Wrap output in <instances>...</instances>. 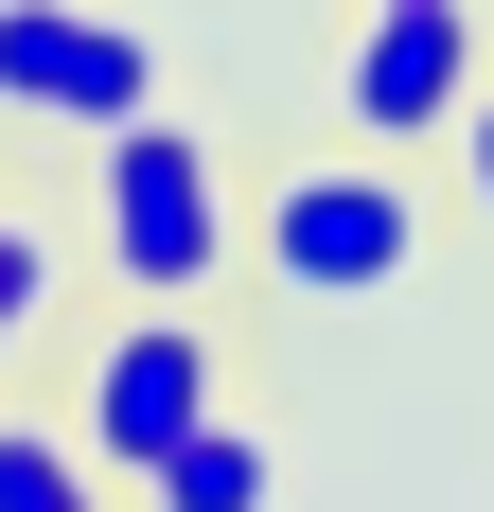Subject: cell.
I'll return each mask as SVG.
<instances>
[{
    "label": "cell",
    "instance_id": "1",
    "mask_svg": "<svg viewBox=\"0 0 494 512\" xmlns=\"http://www.w3.org/2000/svg\"><path fill=\"white\" fill-rule=\"evenodd\" d=\"M89 248H106L124 301H212V265L247 248V230H230V177H212V142L177 124V106H142V124L89 142Z\"/></svg>",
    "mask_w": 494,
    "mask_h": 512
},
{
    "label": "cell",
    "instance_id": "2",
    "mask_svg": "<svg viewBox=\"0 0 494 512\" xmlns=\"http://www.w3.org/2000/svg\"><path fill=\"white\" fill-rule=\"evenodd\" d=\"M247 248H265V283H283V301H406V283H424V195L353 142V159H300L283 195H265V230H247Z\"/></svg>",
    "mask_w": 494,
    "mask_h": 512
},
{
    "label": "cell",
    "instance_id": "3",
    "mask_svg": "<svg viewBox=\"0 0 494 512\" xmlns=\"http://www.w3.org/2000/svg\"><path fill=\"white\" fill-rule=\"evenodd\" d=\"M212 407H230V354L195 336V301H124L106 354H89V389H71V442H89L106 477H142L159 442H195Z\"/></svg>",
    "mask_w": 494,
    "mask_h": 512
},
{
    "label": "cell",
    "instance_id": "4",
    "mask_svg": "<svg viewBox=\"0 0 494 512\" xmlns=\"http://www.w3.org/2000/svg\"><path fill=\"white\" fill-rule=\"evenodd\" d=\"M0 106L106 142V124L159 106V36H142V18H89V0H0Z\"/></svg>",
    "mask_w": 494,
    "mask_h": 512
},
{
    "label": "cell",
    "instance_id": "5",
    "mask_svg": "<svg viewBox=\"0 0 494 512\" xmlns=\"http://www.w3.org/2000/svg\"><path fill=\"white\" fill-rule=\"evenodd\" d=\"M459 106H477V0H371L353 71H336V124L371 159H406V142H459Z\"/></svg>",
    "mask_w": 494,
    "mask_h": 512
},
{
    "label": "cell",
    "instance_id": "6",
    "mask_svg": "<svg viewBox=\"0 0 494 512\" xmlns=\"http://www.w3.org/2000/svg\"><path fill=\"white\" fill-rule=\"evenodd\" d=\"M265 495H283V442L230 424V407H212L195 442H159V460H142V512H265Z\"/></svg>",
    "mask_w": 494,
    "mask_h": 512
},
{
    "label": "cell",
    "instance_id": "7",
    "mask_svg": "<svg viewBox=\"0 0 494 512\" xmlns=\"http://www.w3.org/2000/svg\"><path fill=\"white\" fill-rule=\"evenodd\" d=\"M0 512H106V460L71 442V424H18V407H0Z\"/></svg>",
    "mask_w": 494,
    "mask_h": 512
},
{
    "label": "cell",
    "instance_id": "8",
    "mask_svg": "<svg viewBox=\"0 0 494 512\" xmlns=\"http://www.w3.org/2000/svg\"><path fill=\"white\" fill-rule=\"evenodd\" d=\"M36 318H53V248L0 212V336H36Z\"/></svg>",
    "mask_w": 494,
    "mask_h": 512
},
{
    "label": "cell",
    "instance_id": "9",
    "mask_svg": "<svg viewBox=\"0 0 494 512\" xmlns=\"http://www.w3.org/2000/svg\"><path fill=\"white\" fill-rule=\"evenodd\" d=\"M459 195H477V230H494V71H477V106H459Z\"/></svg>",
    "mask_w": 494,
    "mask_h": 512
},
{
    "label": "cell",
    "instance_id": "10",
    "mask_svg": "<svg viewBox=\"0 0 494 512\" xmlns=\"http://www.w3.org/2000/svg\"><path fill=\"white\" fill-rule=\"evenodd\" d=\"M0 371H18V336H0Z\"/></svg>",
    "mask_w": 494,
    "mask_h": 512
}]
</instances>
